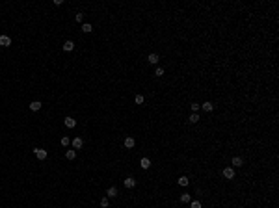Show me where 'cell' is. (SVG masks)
I'll return each instance as SVG.
<instances>
[{
  "label": "cell",
  "instance_id": "cell-1",
  "mask_svg": "<svg viewBox=\"0 0 279 208\" xmlns=\"http://www.w3.org/2000/svg\"><path fill=\"white\" fill-rule=\"evenodd\" d=\"M34 152H35V156H37L39 160H45L47 156H49V152H47L45 149H34Z\"/></svg>",
  "mask_w": 279,
  "mask_h": 208
},
{
  "label": "cell",
  "instance_id": "cell-2",
  "mask_svg": "<svg viewBox=\"0 0 279 208\" xmlns=\"http://www.w3.org/2000/svg\"><path fill=\"white\" fill-rule=\"evenodd\" d=\"M134 186H136V178L134 176H127V178H125V188L130 190V188H134Z\"/></svg>",
  "mask_w": 279,
  "mask_h": 208
},
{
  "label": "cell",
  "instance_id": "cell-3",
  "mask_svg": "<svg viewBox=\"0 0 279 208\" xmlns=\"http://www.w3.org/2000/svg\"><path fill=\"white\" fill-rule=\"evenodd\" d=\"M9 45H11L9 35H0V46H9Z\"/></svg>",
  "mask_w": 279,
  "mask_h": 208
},
{
  "label": "cell",
  "instance_id": "cell-4",
  "mask_svg": "<svg viewBox=\"0 0 279 208\" xmlns=\"http://www.w3.org/2000/svg\"><path fill=\"white\" fill-rule=\"evenodd\" d=\"M64 123H65L67 128H74V127H76V119H73V117H65Z\"/></svg>",
  "mask_w": 279,
  "mask_h": 208
},
{
  "label": "cell",
  "instance_id": "cell-5",
  "mask_svg": "<svg viewBox=\"0 0 279 208\" xmlns=\"http://www.w3.org/2000/svg\"><path fill=\"white\" fill-rule=\"evenodd\" d=\"M223 176H225V178H234V169L233 167H225V169H223Z\"/></svg>",
  "mask_w": 279,
  "mask_h": 208
},
{
  "label": "cell",
  "instance_id": "cell-6",
  "mask_svg": "<svg viewBox=\"0 0 279 208\" xmlns=\"http://www.w3.org/2000/svg\"><path fill=\"white\" fill-rule=\"evenodd\" d=\"M71 143H73L74 151H76V149H82V145H84V139H82V138H74L73 141H71Z\"/></svg>",
  "mask_w": 279,
  "mask_h": 208
},
{
  "label": "cell",
  "instance_id": "cell-7",
  "mask_svg": "<svg viewBox=\"0 0 279 208\" xmlns=\"http://www.w3.org/2000/svg\"><path fill=\"white\" fill-rule=\"evenodd\" d=\"M140 166H141V169H149V167H151V160H149V158H141Z\"/></svg>",
  "mask_w": 279,
  "mask_h": 208
},
{
  "label": "cell",
  "instance_id": "cell-8",
  "mask_svg": "<svg viewBox=\"0 0 279 208\" xmlns=\"http://www.w3.org/2000/svg\"><path fill=\"white\" fill-rule=\"evenodd\" d=\"M106 195H108V197H117V195H119V191H117V188H116V186H112V188H108Z\"/></svg>",
  "mask_w": 279,
  "mask_h": 208
},
{
  "label": "cell",
  "instance_id": "cell-9",
  "mask_svg": "<svg viewBox=\"0 0 279 208\" xmlns=\"http://www.w3.org/2000/svg\"><path fill=\"white\" fill-rule=\"evenodd\" d=\"M30 110H32V112H39V110H41V102H39V100L30 102Z\"/></svg>",
  "mask_w": 279,
  "mask_h": 208
},
{
  "label": "cell",
  "instance_id": "cell-10",
  "mask_svg": "<svg viewBox=\"0 0 279 208\" xmlns=\"http://www.w3.org/2000/svg\"><path fill=\"white\" fill-rule=\"evenodd\" d=\"M147 60H149V63H151V65H156V63H158V54H149Z\"/></svg>",
  "mask_w": 279,
  "mask_h": 208
},
{
  "label": "cell",
  "instance_id": "cell-11",
  "mask_svg": "<svg viewBox=\"0 0 279 208\" xmlns=\"http://www.w3.org/2000/svg\"><path fill=\"white\" fill-rule=\"evenodd\" d=\"M73 48H74V43L73 41H65L64 43V50H65V52H71Z\"/></svg>",
  "mask_w": 279,
  "mask_h": 208
},
{
  "label": "cell",
  "instance_id": "cell-12",
  "mask_svg": "<svg viewBox=\"0 0 279 208\" xmlns=\"http://www.w3.org/2000/svg\"><path fill=\"white\" fill-rule=\"evenodd\" d=\"M231 164H233L234 167H240V166H242V164H244V162H242V158H240V156H234V158L231 160Z\"/></svg>",
  "mask_w": 279,
  "mask_h": 208
},
{
  "label": "cell",
  "instance_id": "cell-13",
  "mask_svg": "<svg viewBox=\"0 0 279 208\" xmlns=\"http://www.w3.org/2000/svg\"><path fill=\"white\" fill-rule=\"evenodd\" d=\"M65 158H67V160H74V158H76V151H73V149H69V151L65 152Z\"/></svg>",
  "mask_w": 279,
  "mask_h": 208
},
{
  "label": "cell",
  "instance_id": "cell-14",
  "mask_svg": "<svg viewBox=\"0 0 279 208\" xmlns=\"http://www.w3.org/2000/svg\"><path fill=\"white\" fill-rule=\"evenodd\" d=\"M201 108L205 110L207 113H209V112H212V110H214V104H212V102H205V104H201Z\"/></svg>",
  "mask_w": 279,
  "mask_h": 208
},
{
  "label": "cell",
  "instance_id": "cell-15",
  "mask_svg": "<svg viewBox=\"0 0 279 208\" xmlns=\"http://www.w3.org/2000/svg\"><path fill=\"white\" fill-rule=\"evenodd\" d=\"M188 184H190V180H188V176H180V178H179V186L186 188Z\"/></svg>",
  "mask_w": 279,
  "mask_h": 208
},
{
  "label": "cell",
  "instance_id": "cell-16",
  "mask_svg": "<svg viewBox=\"0 0 279 208\" xmlns=\"http://www.w3.org/2000/svg\"><path fill=\"white\" fill-rule=\"evenodd\" d=\"M125 147H127V149L134 147V138H127V139H125Z\"/></svg>",
  "mask_w": 279,
  "mask_h": 208
},
{
  "label": "cell",
  "instance_id": "cell-17",
  "mask_svg": "<svg viewBox=\"0 0 279 208\" xmlns=\"http://www.w3.org/2000/svg\"><path fill=\"white\" fill-rule=\"evenodd\" d=\"M190 201H192L190 193H182V195H180V203H190Z\"/></svg>",
  "mask_w": 279,
  "mask_h": 208
},
{
  "label": "cell",
  "instance_id": "cell-18",
  "mask_svg": "<svg viewBox=\"0 0 279 208\" xmlns=\"http://www.w3.org/2000/svg\"><path fill=\"white\" fill-rule=\"evenodd\" d=\"M199 119H201V117H199V115H197V113H192V115H190V117H188V121H190V123H197V121H199Z\"/></svg>",
  "mask_w": 279,
  "mask_h": 208
},
{
  "label": "cell",
  "instance_id": "cell-19",
  "mask_svg": "<svg viewBox=\"0 0 279 208\" xmlns=\"http://www.w3.org/2000/svg\"><path fill=\"white\" fill-rule=\"evenodd\" d=\"M93 30V26L91 24H88V22H86V24H82V32H86V34H89Z\"/></svg>",
  "mask_w": 279,
  "mask_h": 208
},
{
  "label": "cell",
  "instance_id": "cell-20",
  "mask_svg": "<svg viewBox=\"0 0 279 208\" xmlns=\"http://www.w3.org/2000/svg\"><path fill=\"white\" fill-rule=\"evenodd\" d=\"M108 205H110V201H108L106 197H103V199H101V206H103V208H108Z\"/></svg>",
  "mask_w": 279,
  "mask_h": 208
},
{
  "label": "cell",
  "instance_id": "cell-21",
  "mask_svg": "<svg viewBox=\"0 0 279 208\" xmlns=\"http://www.w3.org/2000/svg\"><path fill=\"white\" fill-rule=\"evenodd\" d=\"M134 102L136 104H143V97H141V95H136L134 97Z\"/></svg>",
  "mask_w": 279,
  "mask_h": 208
},
{
  "label": "cell",
  "instance_id": "cell-22",
  "mask_svg": "<svg viewBox=\"0 0 279 208\" xmlns=\"http://www.w3.org/2000/svg\"><path fill=\"white\" fill-rule=\"evenodd\" d=\"M69 143H71V139L67 138V136H64V138H61V145H64V147H67Z\"/></svg>",
  "mask_w": 279,
  "mask_h": 208
},
{
  "label": "cell",
  "instance_id": "cell-23",
  "mask_svg": "<svg viewBox=\"0 0 279 208\" xmlns=\"http://www.w3.org/2000/svg\"><path fill=\"white\" fill-rule=\"evenodd\" d=\"M164 74V69L162 67H156V71H155V76H162Z\"/></svg>",
  "mask_w": 279,
  "mask_h": 208
},
{
  "label": "cell",
  "instance_id": "cell-24",
  "mask_svg": "<svg viewBox=\"0 0 279 208\" xmlns=\"http://www.w3.org/2000/svg\"><path fill=\"white\" fill-rule=\"evenodd\" d=\"M190 108H192V113H195V112H197V110H199V104H190Z\"/></svg>",
  "mask_w": 279,
  "mask_h": 208
},
{
  "label": "cell",
  "instance_id": "cell-25",
  "mask_svg": "<svg viewBox=\"0 0 279 208\" xmlns=\"http://www.w3.org/2000/svg\"><path fill=\"white\" fill-rule=\"evenodd\" d=\"M74 19H76L78 22H82V21H84V15H82V13H76V15H74Z\"/></svg>",
  "mask_w": 279,
  "mask_h": 208
},
{
  "label": "cell",
  "instance_id": "cell-26",
  "mask_svg": "<svg viewBox=\"0 0 279 208\" xmlns=\"http://www.w3.org/2000/svg\"><path fill=\"white\" fill-rule=\"evenodd\" d=\"M192 208H201V203H199V201H192Z\"/></svg>",
  "mask_w": 279,
  "mask_h": 208
}]
</instances>
